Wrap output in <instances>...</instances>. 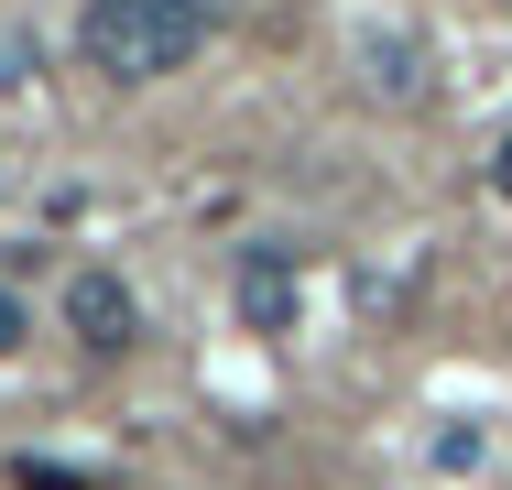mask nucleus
I'll return each mask as SVG.
<instances>
[{"label": "nucleus", "mask_w": 512, "mask_h": 490, "mask_svg": "<svg viewBox=\"0 0 512 490\" xmlns=\"http://www.w3.org/2000/svg\"><path fill=\"white\" fill-rule=\"evenodd\" d=\"M207 22H218V0H88L77 44H88V66H99V77L153 88V77H175V66L207 44Z\"/></svg>", "instance_id": "nucleus-1"}, {"label": "nucleus", "mask_w": 512, "mask_h": 490, "mask_svg": "<svg viewBox=\"0 0 512 490\" xmlns=\"http://www.w3.org/2000/svg\"><path fill=\"white\" fill-rule=\"evenodd\" d=\"M295 305H306V262H295L284 240H251V251H240V316H251L262 338H284Z\"/></svg>", "instance_id": "nucleus-2"}, {"label": "nucleus", "mask_w": 512, "mask_h": 490, "mask_svg": "<svg viewBox=\"0 0 512 490\" xmlns=\"http://www.w3.org/2000/svg\"><path fill=\"white\" fill-rule=\"evenodd\" d=\"M66 327H77V349H131V327H142V305H131V284L120 273H77L66 284Z\"/></svg>", "instance_id": "nucleus-3"}, {"label": "nucleus", "mask_w": 512, "mask_h": 490, "mask_svg": "<svg viewBox=\"0 0 512 490\" xmlns=\"http://www.w3.org/2000/svg\"><path fill=\"white\" fill-rule=\"evenodd\" d=\"M360 66H371V88H382V98H414V88H425V77H414V66H425V55H414V33H371V44H360Z\"/></svg>", "instance_id": "nucleus-4"}, {"label": "nucleus", "mask_w": 512, "mask_h": 490, "mask_svg": "<svg viewBox=\"0 0 512 490\" xmlns=\"http://www.w3.org/2000/svg\"><path fill=\"white\" fill-rule=\"evenodd\" d=\"M22 338H33V316H22V294L0 284V360H11V349H22Z\"/></svg>", "instance_id": "nucleus-5"}, {"label": "nucleus", "mask_w": 512, "mask_h": 490, "mask_svg": "<svg viewBox=\"0 0 512 490\" xmlns=\"http://www.w3.org/2000/svg\"><path fill=\"white\" fill-rule=\"evenodd\" d=\"M491 196H502V207H512V131H502V142H491Z\"/></svg>", "instance_id": "nucleus-6"}]
</instances>
